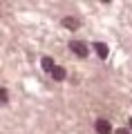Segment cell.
<instances>
[{
  "mask_svg": "<svg viewBox=\"0 0 132 134\" xmlns=\"http://www.w3.org/2000/svg\"><path fill=\"white\" fill-rule=\"evenodd\" d=\"M52 76L56 78V81H65V69H63V67H54V72H52Z\"/></svg>",
  "mask_w": 132,
  "mask_h": 134,
  "instance_id": "obj_5",
  "label": "cell"
},
{
  "mask_svg": "<svg viewBox=\"0 0 132 134\" xmlns=\"http://www.w3.org/2000/svg\"><path fill=\"white\" fill-rule=\"evenodd\" d=\"M63 27H67V29H76V27H78V20L72 18V16H67V18H63Z\"/></svg>",
  "mask_w": 132,
  "mask_h": 134,
  "instance_id": "obj_3",
  "label": "cell"
},
{
  "mask_svg": "<svg viewBox=\"0 0 132 134\" xmlns=\"http://www.w3.org/2000/svg\"><path fill=\"white\" fill-rule=\"evenodd\" d=\"M96 132H99V134H112V127H110L108 121L99 119V121H96Z\"/></svg>",
  "mask_w": 132,
  "mask_h": 134,
  "instance_id": "obj_2",
  "label": "cell"
},
{
  "mask_svg": "<svg viewBox=\"0 0 132 134\" xmlns=\"http://www.w3.org/2000/svg\"><path fill=\"white\" fill-rule=\"evenodd\" d=\"M70 47H72V52H74L76 56H81V58H85V56H87V45H85V43H81V40H72V43H70Z\"/></svg>",
  "mask_w": 132,
  "mask_h": 134,
  "instance_id": "obj_1",
  "label": "cell"
},
{
  "mask_svg": "<svg viewBox=\"0 0 132 134\" xmlns=\"http://www.w3.org/2000/svg\"><path fill=\"white\" fill-rule=\"evenodd\" d=\"M130 127H132V119H130Z\"/></svg>",
  "mask_w": 132,
  "mask_h": 134,
  "instance_id": "obj_8",
  "label": "cell"
},
{
  "mask_svg": "<svg viewBox=\"0 0 132 134\" xmlns=\"http://www.w3.org/2000/svg\"><path fill=\"white\" fill-rule=\"evenodd\" d=\"M54 67H56V65H54V60H52L49 56H45V58H43V69H45V72H49V74H52V72H54Z\"/></svg>",
  "mask_w": 132,
  "mask_h": 134,
  "instance_id": "obj_4",
  "label": "cell"
},
{
  "mask_svg": "<svg viewBox=\"0 0 132 134\" xmlns=\"http://www.w3.org/2000/svg\"><path fill=\"white\" fill-rule=\"evenodd\" d=\"M94 49H96V54H99L101 58H105V56H108V47H105L103 43H94Z\"/></svg>",
  "mask_w": 132,
  "mask_h": 134,
  "instance_id": "obj_6",
  "label": "cell"
},
{
  "mask_svg": "<svg viewBox=\"0 0 132 134\" xmlns=\"http://www.w3.org/2000/svg\"><path fill=\"white\" fill-rule=\"evenodd\" d=\"M117 134H128V132H125V130H117Z\"/></svg>",
  "mask_w": 132,
  "mask_h": 134,
  "instance_id": "obj_7",
  "label": "cell"
}]
</instances>
